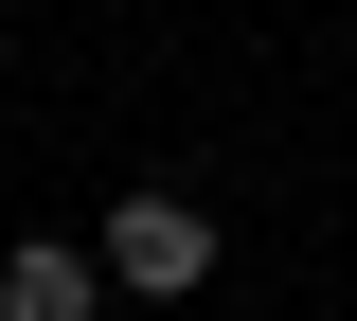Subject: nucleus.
Listing matches in <instances>:
<instances>
[{"mask_svg":"<svg viewBox=\"0 0 357 321\" xmlns=\"http://www.w3.org/2000/svg\"><path fill=\"white\" fill-rule=\"evenodd\" d=\"M107 285H143V304L215 285V214L197 196H107Z\"/></svg>","mask_w":357,"mask_h":321,"instance_id":"obj_1","label":"nucleus"},{"mask_svg":"<svg viewBox=\"0 0 357 321\" xmlns=\"http://www.w3.org/2000/svg\"><path fill=\"white\" fill-rule=\"evenodd\" d=\"M0 321H107V268H89V250H0Z\"/></svg>","mask_w":357,"mask_h":321,"instance_id":"obj_2","label":"nucleus"}]
</instances>
